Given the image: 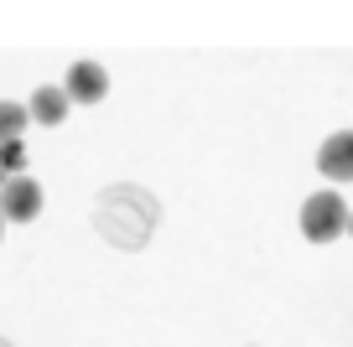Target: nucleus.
<instances>
[{
    "mask_svg": "<svg viewBox=\"0 0 353 347\" xmlns=\"http://www.w3.org/2000/svg\"><path fill=\"white\" fill-rule=\"evenodd\" d=\"M348 218L353 213H348V202H343L338 192H317V197L301 202V233H307L312 244H327L348 228Z\"/></svg>",
    "mask_w": 353,
    "mask_h": 347,
    "instance_id": "1",
    "label": "nucleus"
},
{
    "mask_svg": "<svg viewBox=\"0 0 353 347\" xmlns=\"http://www.w3.org/2000/svg\"><path fill=\"white\" fill-rule=\"evenodd\" d=\"M21 166H26V151H21V140H11V145H0V171H11V176H21Z\"/></svg>",
    "mask_w": 353,
    "mask_h": 347,
    "instance_id": "7",
    "label": "nucleus"
},
{
    "mask_svg": "<svg viewBox=\"0 0 353 347\" xmlns=\"http://www.w3.org/2000/svg\"><path fill=\"white\" fill-rule=\"evenodd\" d=\"M63 88H68V98H78V104H99L104 88H110V73H104L99 63H73Z\"/></svg>",
    "mask_w": 353,
    "mask_h": 347,
    "instance_id": "4",
    "label": "nucleus"
},
{
    "mask_svg": "<svg viewBox=\"0 0 353 347\" xmlns=\"http://www.w3.org/2000/svg\"><path fill=\"white\" fill-rule=\"evenodd\" d=\"M348 233H353V218H348Z\"/></svg>",
    "mask_w": 353,
    "mask_h": 347,
    "instance_id": "8",
    "label": "nucleus"
},
{
    "mask_svg": "<svg viewBox=\"0 0 353 347\" xmlns=\"http://www.w3.org/2000/svg\"><path fill=\"white\" fill-rule=\"evenodd\" d=\"M317 171L327 176V182H353V130L343 135H327L317 151Z\"/></svg>",
    "mask_w": 353,
    "mask_h": 347,
    "instance_id": "3",
    "label": "nucleus"
},
{
    "mask_svg": "<svg viewBox=\"0 0 353 347\" xmlns=\"http://www.w3.org/2000/svg\"><path fill=\"white\" fill-rule=\"evenodd\" d=\"M68 88H37L32 94V120L37 125H63V114H68Z\"/></svg>",
    "mask_w": 353,
    "mask_h": 347,
    "instance_id": "5",
    "label": "nucleus"
},
{
    "mask_svg": "<svg viewBox=\"0 0 353 347\" xmlns=\"http://www.w3.org/2000/svg\"><path fill=\"white\" fill-rule=\"evenodd\" d=\"M0 213L11 218V223H32L42 213V187L32 176H6L0 182Z\"/></svg>",
    "mask_w": 353,
    "mask_h": 347,
    "instance_id": "2",
    "label": "nucleus"
},
{
    "mask_svg": "<svg viewBox=\"0 0 353 347\" xmlns=\"http://www.w3.org/2000/svg\"><path fill=\"white\" fill-rule=\"evenodd\" d=\"M0 223H6V213H0Z\"/></svg>",
    "mask_w": 353,
    "mask_h": 347,
    "instance_id": "9",
    "label": "nucleus"
},
{
    "mask_svg": "<svg viewBox=\"0 0 353 347\" xmlns=\"http://www.w3.org/2000/svg\"><path fill=\"white\" fill-rule=\"evenodd\" d=\"M26 120H32V109H21V104H6V98H0V145L21 140Z\"/></svg>",
    "mask_w": 353,
    "mask_h": 347,
    "instance_id": "6",
    "label": "nucleus"
}]
</instances>
